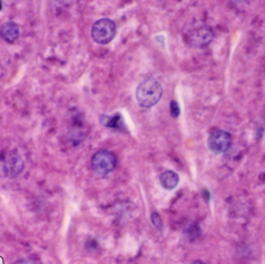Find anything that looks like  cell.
Here are the masks:
<instances>
[{
	"instance_id": "cell-1",
	"label": "cell",
	"mask_w": 265,
	"mask_h": 264,
	"mask_svg": "<svg viewBox=\"0 0 265 264\" xmlns=\"http://www.w3.org/2000/svg\"><path fill=\"white\" fill-rule=\"evenodd\" d=\"M163 96V88L160 81L154 78H148L138 84L136 98L139 106L143 108H150L161 101Z\"/></svg>"
},
{
	"instance_id": "cell-2",
	"label": "cell",
	"mask_w": 265,
	"mask_h": 264,
	"mask_svg": "<svg viewBox=\"0 0 265 264\" xmlns=\"http://www.w3.org/2000/svg\"><path fill=\"white\" fill-rule=\"evenodd\" d=\"M116 163V156L114 153L109 152L107 149H101L94 154L91 159V166L94 172L97 176L104 177L114 171Z\"/></svg>"
},
{
	"instance_id": "cell-3",
	"label": "cell",
	"mask_w": 265,
	"mask_h": 264,
	"mask_svg": "<svg viewBox=\"0 0 265 264\" xmlns=\"http://www.w3.org/2000/svg\"><path fill=\"white\" fill-rule=\"evenodd\" d=\"M116 36V24L111 19H101L95 22L91 29V37L98 44H107Z\"/></svg>"
},
{
	"instance_id": "cell-4",
	"label": "cell",
	"mask_w": 265,
	"mask_h": 264,
	"mask_svg": "<svg viewBox=\"0 0 265 264\" xmlns=\"http://www.w3.org/2000/svg\"><path fill=\"white\" fill-rule=\"evenodd\" d=\"M232 145L231 135L224 130L216 129L209 133L207 139L208 149L214 154H224L230 149Z\"/></svg>"
},
{
	"instance_id": "cell-5",
	"label": "cell",
	"mask_w": 265,
	"mask_h": 264,
	"mask_svg": "<svg viewBox=\"0 0 265 264\" xmlns=\"http://www.w3.org/2000/svg\"><path fill=\"white\" fill-rule=\"evenodd\" d=\"M24 161L19 152L12 150L5 156L2 162V172L6 178L15 179L24 171Z\"/></svg>"
},
{
	"instance_id": "cell-6",
	"label": "cell",
	"mask_w": 265,
	"mask_h": 264,
	"mask_svg": "<svg viewBox=\"0 0 265 264\" xmlns=\"http://www.w3.org/2000/svg\"><path fill=\"white\" fill-rule=\"evenodd\" d=\"M213 38H214V32L211 27L202 26L189 31L184 39L192 47L204 48L212 42Z\"/></svg>"
},
{
	"instance_id": "cell-7",
	"label": "cell",
	"mask_w": 265,
	"mask_h": 264,
	"mask_svg": "<svg viewBox=\"0 0 265 264\" xmlns=\"http://www.w3.org/2000/svg\"><path fill=\"white\" fill-rule=\"evenodd\" d=\"M0 37L7 42L13 43L20 37V26L15 22H6L0 26Z\"/></svg>"
},
{
	"instance_id": "cell-8",
	"label": "cell",
	"mask_w": 265,
	"mask_h": 264,
	"mask_svg": "<svg viewBox=\"0 0 265 264\" xmlns=\"http://www.w3.org/2000/svg\"><path fill=\"white\" fill-rule=\"evenodd\" d=\"M179 181H180V178H179V174L174 171H165L160 176V183L161 186L166 190H173L177 188L179 184Z\"/></svg>"
},
{
	"instance_id": "cell-9",
	"label": "cell",
	"mask_w": 265,
	"mask_h": 264,
	"mask_svg": "<svg viewBox=\"0 0 265 264\" xmlns=\"http://www.w3.org/2000/svg\"><path fill=\"white\" fill-rule=\"evenodd\" d=\"M101 123L102 125L107 126V128L111 129H119L122 130V123H123V118L121 115L115 114L113 116H107V115H102L101 116Z\"/></svg>"
},
{
	"instance_id": "cell-10",
	"label": "cell",
	"mask_w": 265,
	"mask_h": 264,
	"mask_svg": "<svg viewBox=\"0 0 265 264\" xmlns=\"http://www.w3.org/2000/svg\"><path fill=\"white\" fill-rule=\"evenodd\" d=\"M150 219H151V223L154 224V227L157 229V230H162L163 229V221H162V218L161 215L157 213V212H153L150 215Z\"/></svg>"
},
{
	"instance_id": "cell-11",
	"label": "cell",
	"mask_w": 265,
	"mask_h": 264,
	"mask_svg": "<svg viewBox=\"0 0 265 264\" xmlns=\"http://www.w3.org/2000/svg\"><path fill=\"white\" fill-rule=\"evenodd\" d=\"M170 113H171V116L173 119L179 118V115H180V106H179L178 102L171 101V102H170Z\"/></svg>"
},
{
	"instance_id": "cell-12",
	"label": "cell",
	"mask_w": 265,
	"mask_h": 264,
	"mask_svg": "<svg viewBox=\"0 0 265 264\" xmlns=\"http://www.w3.org/2000/svg\"><path fill=\"white\" fill-rule=\"evenodd\" d=\"M15 264H37V263L34 262L33 260H30V259H23V260H20V261H17Z\"/></svg>"
},
{
	"instance_id": "cell-13",
	"label": "cell",
	"mask_w": 265,
	"mask_h": 264,
	"mask_svg": "<svg viewBox=\"0 0 265 264\" xmlns=\"http://www.w3.org/2000/svg\"><path fill=\"white\" fill-rule=\"evenodd\" d=\"M191 264H205V263L202 262V261H195L194 263H191Z\"/></svg>"
},
{
	"instance_id": "cell-14",
	"label": "cell",
	"mask_w": 265,
	"mask_h": 264,
	"mask_svg": "<svg viewBox=\"0 0 265 264\" xmlns=\"http://www.w3.org/2000/svg\"><path fill=\"white\" fill-rule=\"evenodd\" d=\"M0 9H1V3H0Z\"/></svg>"
}]
</instances>
